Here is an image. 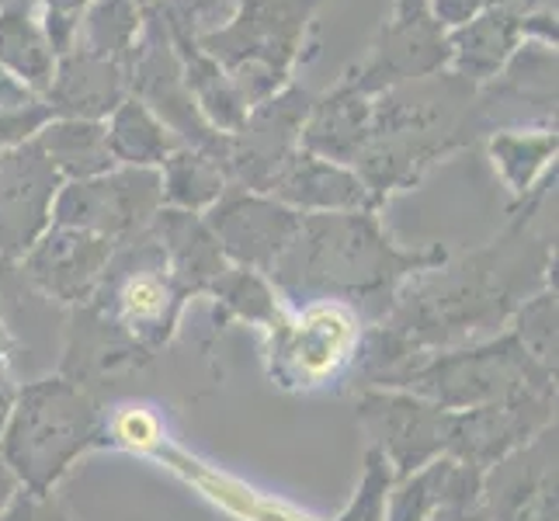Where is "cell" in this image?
Masks as SVG:
<instances>
[{"instance_id":"1","label":"cell","mask_w":559,"mask_h":521,"mask_svg":"<svg viewBox=\"0 0 559 521\" xmlns=\"http://www.w3.org/2000/svg\"><path fill=\"white\" fill-rule=\"evenodd\" d=\"M94 428V414L81 393L63 382L32 386L22 396L8 431V455L35 490L63 470V462L84 446Z\"/></svg>"},{"instance_id":"3","label":"cell","mask_w":559,"mask_h":521,"mask_svg":"<svg viewBox=\"0 0 559 521\" xmlns=\"http://www.w3.org/2000/svg\"><path fill=\"white\" fill-rule=\"evenodd\" d=\"M167 299H170V293H167L164 279L150 275V272L129 279L122 285V293H119V306H122V313H126L129 323H153V320H160L164 310H167Z\"/></svg>"},{"instance_id":"5","label":"cell","mask_w":559,"mask_h":521,"mask_svg":"<svg viewBox=\"0 0 559 521\" xmlns=\"http://www.w3.org/2000/svg\"><path fill=\"white\" fill-rule=\"evenodd\" d=\"M0 403H4V393H0Z\"/></svg>"},{"instance_id":"2","label":"cell","mask_w":559,"mask_h":521,"mask_svg":"<svg viewBox=\"0 0 559 521\" xmlns=\"http://www.w3.org/2000/svg\"><path fill=\"white\" fill-rule=\"evenodd\" d=\"M355 347V317L337 303L310 306L278 347L285 369L296 382L317 386L323 379L337 376V369L352 358Z\"/></svg>"},{"instance_id":"4","label":"cell","mask_w":559,"mask_h":521,"mask_svg":"<svg viewBox=\"0 0 559 521\" xmlns=\"http://www.w3.org/2000/svg\"><path fill=\"white\" fill-rule=\"evenodd\" d=\"M119 438L132 441V446H150V441L157 438V421L143 411H132L119 421Z\"/></svg>"}]
</instances>
